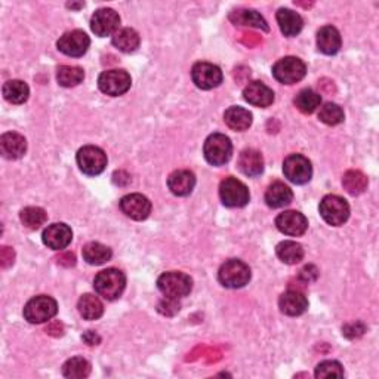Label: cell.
Segmentation results:
<instances>
[{"instance_id": "6da1fadb", "label": "cell", "mask_w": 379, "mask_h": 379, "mask_svg": "<svg viewBox=\"0 0 379 379\" xmlns=\"http://www.w3.org/2000/svg\"><path fill=\"white\" fill-rule=\"evenodd\" d=\"M126 288L124 274L118 268L102 270L95 275L94 289L107 301H114L123 293Z\"/></svg>"}, {"instance_id": "7a4b0ae2", "label": "cell", "mask_w": 379, "mask_h": 379, "mask_svg": "<svg viewBox=\"0 0 379 379\" xmlns=\"http://www.w3.org/2000/svg\"><path fill=\"white\" fill-rule=\"evenodd\" d=\"M159 291L170 300H181V298L190 295L193 289V280L188 274L181 271L165 273L157 280Z\"/></svg>"}, {"instance_id": "3957f363", "label": "cell", "mask_w": 379, "mask_h": 379, "mask_svg": "<svg viewBox=\"0 0 379 379\" xmlns=\"http://www.w3.org/2000/svg\"><path fill=\"white\" fill-rule=\"evenodd\" d=\"M58 313V304L51 296H34L24 307V317L31 325L46 323Z\"/></svg>"}, {"instance_id": "277c9868", "label": "cell", "mask_w": 379, "mask_h": 379, "mask_svg": "<svg viewBox=\"0 0 379 379\" xmlns=\"http://www.w3.org/2000/svg\"><path fill=\"white\" fill-rule=\"evenodd\" d=\"M204 159L212 166H223L229 162L233 154V144L224 134H212L204 141L203 147Z\"/></svg>"}, {"instance_id": "5b68a950", "label": "cell", "mask_w": 379, "mask_h": 379, "mask_svg": "<svg viewBox=\"0 0 379 379\" xmlns=\"http://www.w3.org/2000/svg\"><path fill=\"white\" fill-rule=\"evenodd\" d=\"M218 279L228 289H240L249 283L250 268L243 261L229 259L221 266L220 273H218Z\"/></svg>"}, {"instance_id": "8992f818", "label": "cell", "mask_w": 379, "mask_h": 379, "mask_svg": "<svg viewBox=\"0 0 379 379\" xmlns=\"http://www.w3.org/2000/svg\"><path fill=\"white\" fill-rule=\"evenodd\" d=\"M318 211L325 223L332 227L344 225L350 218V204L346 199L337 196V194H329V196L321 199Z\"/></svg>"}, {"instance_id": "52a82bcc", "label": "cell", "mask_w": 379, "mask_h": 379, "mask_svg": "<svg viewBox=\"0 0 379 379\" xmlns=\"http://www.w3.org/2000/svg\"><path fill=\"white\" fill-rule=\"evenodd\" d=\"M307 65L296 56H284L273 67V76L283 85H295L305 77Z\"/></svg>"}, {"instance_id": "ba28073f", "label": "cell", "mask_w": 379, "mask_h": 379, "mask_svg": "<svg viewBox=\"0 0 379 379\" xmlns=\"http://www.w3.org/2000/svg\"><path fill=\"white\" fill-rule=\"evenodd\" d=\"M77 165L88 177H97L107 166V154L95 145H86L77 152Z\"/></svg>"}, {"instance_id": "9c48e42d", "label": "cell", "mask_w": 379, "mask_h": 379, "mask_svg": "<svg viewBox=\"0 0 379 379\" xmlns=\"http://www.w3.org/2000/svg\"><path fill=\"white\" fill-rule=\"evenodd\" d=\"M132 79L124 70H107L98 77V88L108 97H120L131 89Z\"/></svg>"}, {"instance_id": "30bf717a", "label": "cell", "mask_w": 379, "mask_h": 379, "mask_svg": "<svg viewBox=\"0 0 379 379\" xmlns=\"http://www.w3.org/2000/svg\"><path fill=\"white\" fill-rule=\"evenodd\" d=\"M220 197L228 208H243L249 203L250 194L242 181L228 177L221 182Z\"/></svg>"}, {"instance_id": "8fae6325", "label": "cell", "mask_w": 379, "mask_h": 379, "mask_svg": "<svg viewBox=\"0 0 379 379\" xmlns=\"http://www.w3.org/2000/svg\"><path fill=\"white\" fill-rule=\"evenodd\" d=\"M283 174L291 182L301 186L313 177V166L309 160L303 154H291L283 163Z\"/></svg>"}, {"instance_id": "7c38bea8", "label": "cell", "mask_w": 379, "mask_h": 379, "mask_svg": "<svg viewBox=\"0 0 379 379\" xmlns=\"http://www.w3.org/2000/svg\"><path fill=\"white\" fill-rule=\"evenodd\" d=\"M191 79L194 85L203 90H211L223 83V72L218 65L211 63H197L193 65Z\"/></svg>"}, {"instance_id": "4fadbf2b", "label": "cell", "mask_w": 379, "mask_h": 379, "mask_svg": "<svg viewBox=\"0 0 379 379\" xmlns=\"http://www.w3.org/2000/svg\"><path fill=\"white\" fill-rule=\"evenodd\" d=\"M120 26V17L114 9L102 8L90 18V29L98 38H107L111 34H116Z\"/></svg>"}, {"instance_id": "5bb4252c", "label": "cell", "mask_w": 379, "mask_h": 379, "mask_svg": "<svg viewBox=\"0 0 379 379\" xmlns=\"http://www.w3.org/2000/svg\"><path fill=\"white\" fill-rule=\"evenodd\" d=\"M56 46H58V49L67 56L79 58V56H83L88 52L90 46V39L85 31L73 30L63 34L60 40L56 42Z\"/></svg>"}, {"instance_id": "9a60e30c", "label": "cell", "mask_w": 379, "mask_h": 379, "mask_svg": "<svg viewBox=\"0 0 379 379\" xmlns=\"http://www.w3.org/2000/svg\"><path fill=\"white\" fill-rule=\"evenodd\" d=\"M120 211L135 221H144L152 213V202L140 193L128 194L120 200Z\"/></svg>"}, {"instance_id": "2e32d148", "label": "cell", "mask_w": 379, "mask_h": 379, "mask_svg": "<svg viewBox=\"0 0 379 379\" xmlns=\"http://www.w3.org/2000/svg\"><path fill=\"white\" fill-rule=\"evenodd\" d=\"M275 227L279 228L280 233L286 236L298 237L307 232L308 221L301 212L286 211L275 218Z\"/></svg>"}, {"instance_id": "e0dca14e", "label": "cell", "mask_w": 379, "mask_h": 379, "mask_svg": "<svg viewBox=\"0 0 379 379\" xmlns=\"http://www.w3.org/2000/svg\"><path fill=\"white\" fill-rule=\"evenodd\" d=\"M42 239H43V243L49 249L63 250L72 243L73 232L67 224L58 223V224H52L46 228L43 232Z\"/></svg>"}, {"instance_id": "ac0fdd59", "label": "cell", "mask_w": 379, "mask_h": 379, "mask_svg": "<svg viewBox=\"0 0 379 379\" xmlns=\"http://www.w3.org/2000/svg\"><path fill=\"white\" fill-rule=\"evenodd\" d=\"M196 186V177L193 172L187 169H179L172 172L168 178V187L172 194H175L178 197H186L194 190Z\"/></svg>"}, {"instance_id": "d6986e66", "label": "cell", "mask_w": 379, "mask_h": 379, "mask_svg": "<svg viewBox=\"0 0 379 379\" xmlns=\"http://www.w3.org/2000/svg\"><path fill=\"white\" fill-rule=\"evenodd\" d=\"M0 152L5 159L17 160L27 152L26 138L18 132H6L0 138Z\"/></svg>"}, {"instance_id": "ffe728a7", "label": "cell", "mask_w": 379, "mask_h": 379, "mask_svg": "<svg viewBox=\"0 0 379 379\" xmlns=\"http://www.w3.org/2000/svg\"><path fill=\"white\" fill-rule=\"evenodd\" d=\"M279 307H280V312L283 314L296 317V316H301L307 312L308 300L303 292L291 289L280 296Z\"/></svg>"}, {"instance_id": "44dd1931", "label": "cell", "mask_w": 379, "mask_h": 379, "mask_svg": "<svg viewBox=\"0 0 379 379\" xmlns=\"http://www.w3.org/2000/svg\"><path fill=\"white\" fill-rule=\"evenodd\" d=\"M243 98L250 106L266 108L274 102V92L262 82H250L243 90Z\"/></svg>"}, {"instance_id": "7402d4cb", "label": "cell", "mask_w": 379, "mask_h": 379, "mask_svg": "<svg viewBox=\"0 0 379 379\" xmlns=\"http://www.w3.org/2000/svg\"><path fill=\"white\" fill-rule=\"evenodd\" d=\"M237 166L240 172L246 177H259L264 172V157L259 152L254 150V148H248V150L240 153Z\"/></svg>"}, {"instance_id": "603a6c76", "label": "cell", "mask_w": 379, "mask_h": 379, "mask_svg": "<svg viewBox=\"0 0 379 379\" xmlns=\"http://www.w3.org/2000/svg\"><path fill=\"white\" fill-rule=\"evenodd\" d=\"M275 18H277L282 33L288 38H293V36H296V34H300L304 27L303 17L298 13H295V10L288 9V8L279 9V13H277V15H275Z\"/></svg>"}, {"instance_id": "cb8c5ba5", "label": "cell", "mask_w": 379, "mask_h": 379, "mask_svg": "<svg viewBox=\"0 0 379 379\" xmlns=\"http://www.w3.org/2000/svg\"><path fill=\"white\" fill-rule=\"evenodd\" d=\"M342 45V39L339 31L332 27V26H325L321 27L317 33V48L320 52H323L326 55H335Z\"/></svg>"}, {"instance_id": "d4e9b609", "label": "cell", "mask_w": 379, "mask_h": 379, "mask_svg": "<svg viewBox=\"0 0 379 379\" xmlns=\"http://www.w3.org/2000/svg\"><path fill=\"white\" fill-rule=\"evenodd\" d=\"M293 200L292 190L283 182H274L266 191V203L273 209L284 208Z\"/></svg>"}, {"instance_id": "484cf974", "label": "cell", "mask_w": 379, "mask_h": 379, "mask_svg": "<svg viewBox=\"0 0 379 379\" xmlns=\"http://www.w3.org/2000/svg\"><path fill=\"white\" fill-rule=\"evenodd\" d=\"M224 122L229 129L243 132L250 128L252 113L243 107H229L224 113Z\"/></svg>"}, {"instance_id": "4316f807", "label": "cell", "mask_w": 379, "mask_h": 379, "mask_svg": "<svg viewBox=\"0 0 379 379\" xmlns=\"http://www.w3.org/2000/svg\"><path fill=\"white\" fill-rule=\"evenodd\" d=\"M229 19H232L236 26H246V27H255L261 29L264 31H268L267 21L264 19L257 10L252 9H237L229 14Z\"/></svg>"}, {"instance_id": "83f0119b", "label": "cell", "mask_w": 379, "mask_h": 379, "mask_svg": "<svg viewBox=\"0 0 379 379\" xmlns=\"http://www.w3.org/2000/svg\"><path fill=\"white\" fill-rule=\"evenodd\" d=\"M140 34H138L134 29H120L116 31V34L113 36V45L122 52L131 54L135 52L138 48H140Z\"/></svg>"}, {"instance_id": "f1b7e54d", "label": "cell", "mask_w": 379, "mask_h": 379, "mask_svg": "<svg viewBox=\"0 0 379 379\" xmlns=\"http://www.w3.org/2000/svg\"><path fill=\"white\" fill-rule=\"evenodd\" d=\"M79 313L85 320H97L104 313V305L95 295L86 293L77 303Z\"/></svg>"}, {"instance_id": "f546056e", "label": "cell", "mask_w": 379, "mask_h": 379, "mask_svg": "<svg viewBox=\"0 0 379 379\" xmlns=\"http://www.w3.org/2000/svg\"><path fill=\"white\" fill-rule=\"evenodd\" d=\"M83 259L90 264V266H102L107 261L111 259V249L106 245L98 243V242H90L83 246L82 250Z\"/></svg>"}, {"instance_id": "4dcf8cb0", "label": "cell", "mask_w": 379, "mask_h": 379, "mask_svg": "<svg viewBox=\"0 0 379 379\" xmlns=\"http://www.w3.org/2000/svg\"><path fill=\"white\" fill-rule=\"evenodd\" d=\"M29 95L30 88L22 80H9L3 85V97L10 104H24Z\"/></svg>"}, {"instance_id": "1f68e13d", "label": "cell", "mask_w": 379, "mask_h": 379, "mask_svg": "<svg viewBox=\"0 0 379 379\" xmlns=\"http://www.w3.org/2000/svg\"><path fill=\"white\" fill-rule=\"evenodd\" d=\"M275 254L279 259L283 261L288 266H295V264L301 262L304 258V249L300 243L292 242V240H284L275 248Z\"/></svg>"}, {"instance_id": "d6a6232c", "label": "cell", "mask_w": 379, "mask_h": 379, "mask_svg": "<svg viewBox=\"0 0 379 379\" xmlns=\"http://www.w3.org/2000/svg\"><path fill=\"white\" fill-rule=\"evenodd\" d=\"M296 108L304 114H312L314 113L320 104H321V97L313 89H303L300 94H298L293 99Z\"/></svg>"}, {"instance_id": "836d02e7", "label": "cell", "mask_w": 379, "mask_h": 379, "mask_svg": "<svg viewBox=\"0 0 379 379\" xmlns=\"http://www.w3.org/2000/svg\"><path fill=\"white\" fill-rule=\"evenodd\" d=\"M85 72L80 67L73 65H61L56 73V80L64 88H73L83 82Z\"/></svg>"}, {"instance_id": "e575fe53", "label": "cell", "mask_w": 379, "mask_h": 379, "mask_svg": "<svg viewBox=\"0 0 379 379\" xmlns=\"http://www.w3.org/2000/svg\"><path fill=\"white\" fill-rule=\"evenodd\" d=\"M342 186L353 196H359L367 188V178L360 170H348L342 178Z\"/></svg>"}, {"instance_id": "d590c367", "label": "cell", "mask_w": 379, "mask_h": 379, "mask_svg": "<svg viewBox=\"0 0 379 379\" xmlns=\"http://www.w3.org/2000/svg\"><path fill=\"white\" fill-rule=\"evenodd\" d=\"M90 363L83 357H73L63 366V375L70 379H82L89 376Z\"/></svg>"}, {"instance_id": "8d00e7d4", "label": "cell", "mask_w": 379, "mask_h": 379, "mask_svg": "<svg viewBox=\"0 0 379 379\" xmlns=\"http://www.w3.org/2000/svg\"><path fill=\"white\" fill-rule=\"evenodd\" d=\"M19 220L30 229H39L46 220H48V213L42 208H36V206H30V208L22 209L19 213Z\"/></svg>"}, {"instance_id": "74e56055", "label": "cell", "mask_w": 379, "mask_h": 379, "mask_svg": "<svg viewBox=\"0 0 379 379\" xmlns=\"http://www.w3.org/2000/svg\"><path fill=\"white\" fill-rule=\"evenodd\" d=\"M318 119L329 126L339 124L344 122V110L335 102H326L323 107H320Z\"/></svg>"}, {"instance_id": "f35d334b", "label": "cell", "mask_w": 379, "mask_h": 379, "mask_svg": "<svg viewBox=\"0 0 379 379\" xmlns=\"http://www.w3.org/2000/svg\"><path fill=\"white\" fill-rule=\"evenodd\" d=\"M316 378H342L344 369L338 362L326 360L316 367Z\"/></svg>"}, {"instance_id": "ab89813d", "label": "cell", "mask_w": 379, "mask_h": 379, "mask_svg": "<svg viewBox=\"0 0 379 379\" xmlns=\"http://www.w3.org/2000/svg\"><path fill=\"white\" fill-rule=\"evenodd\" d=\"M366 330V326L363 323H360V321H357V323H351V325H347L346 328L342 329L344 335H346L347 338L350 339H354V338H359L364 334Z\"/></svg>"}, {"instance_id": "60d3db41", "label": "cell", "mask_w": 379, "mask_h": 379, "mask_svg": "<svg viewBox=\"0 0 379 379\" xmlns=\"http://www.w3.org/2000/svg\"><path fill=\"white\" fill-rule=\"evenodd\" d=\"M301 279H304L305 283H309L317 279V270L313 266H308L301 271Z\"/></svg>"}, {"instance_id": "b9f144b4", "label": "cell", "mask_w": 379, "mask_h": 379, "mask_svg": "<svg viewBox=\"0 0 379 379\" xmlns=\"http://www.w3.org/2000/svg\"><path fill=\"white\" fill-rule=\"evenodd\" d=\"M14 264V250L10 248H2V266L9 267Z\"/></svg>"}, {"instance_id": "7bdbcfd3", "label": "cell", "mask_w": 379, "mask_h": 379, "mask_svg": "<svg viewBox=\"0 0 379 379\" xmlns=\"http://www.w3.org/2000/svg\"><path fill=\"white\" fill-rule=\"evenodd\" d=\"M82 339L88 344V346H98V344L101 342V338L98 334H95L94 330H88L86 334L82 337Z\"/></svg>"}]
</instances>
